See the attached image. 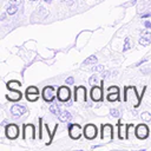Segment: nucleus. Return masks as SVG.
<instances>
[{
    "instance_id": "6",
    "label": "nucleus",
    "mask_w": 151,
    "mask_h": 151,
    "mask_svg": "<svg viewBox=\"0 0 151 151\" xmlns=\"http://www.w3.org/2000/svg\"><path fill=\"white\" fill-rule=\"evenodd\" d=\"M70 96H71V92H70V88L67 86H60L58 88L57 97L60 101H67L70 99Z\"/></svg>"
},
{
    "instance_id": "31",
    "label": "nucleus",
    "mask_w": 151,
    "mask_h": 151,
    "mask_svg": "<svg viewBox=\"0 0 151 151\" xmlns=\"http://www.w3.org/2000/svg\"><path fill=\"white\" fill-rule=\"evenodd\" d=\"M145 61H147V58H144V59H142V60H139L137 64H134L133 66H139V65H142L143 63H145Z\"/></svg>"
},
{
    "instance_id": "35",
    "label": "nucleus",
    "mask_w": 151,
    "mask_h": 151,
    "mask_svg": "<svg viewBox=\"0 0 151 151\" xmlns=\"http://www.w3.org/2000/svg\"><path fill=\"white\" fill-rule=\"evenodd\" d=\"M146 17H150V13H146V14H144V15H142V18H146Z\"/></svg>"
},
{
    "instance_id": "19",
    "label": "nucleus",
    "mask_w": 151,
    "mask_h": 151,
    "mask_svg": "<svg viewBox=\"0 0 151 151\" xmlns=\"http://www.w3.org/2000/svg\"><path fill=\"white\" fill-rule=\"evenodd\" d=\"M26 98L29 101H35L39 98V93H27L26 92Z\"/></svg>"
},
{
    "instance_id": "2",
    "label": "nucleus",
    "mask_w": 151,
    "mask_h": 151,
    "mask_svg": "<svg viewBox=\"0 0 151 151\" xmlns=\"http://www.w3.org/2000/svg\"><path fill=\"white\" fill-rule=\"evenodd\" d=\"M113 136V127L110 124H103L101 125V139L106 142H111Z\"/></svg>"
},
{
    "instance_id": "28",
    "label": "nucleus",
    "mask_w": 151,
    "mask_h": 151,
    "mask_svg": "<svg viewBox=\"0 0 151 151\" xmlns=\"http://www.w3.org/2000/svg\"><path fill=\"white\" fill-rule=\"evenodd\" d=\"M110 113H111L112 117H119V111H118L117 109H111Z\"/></svg>"
},
{
    "instance_id": "21",
    "label": "nucleus",
    "mask_w": 151,
    "mask_h": 151,
    "mask_svg": "<svg viewBox=\"0 0 151 151\" xmlns=\"http://www.w3.org/2000/svg\"><path fill=\"white\" fill-rule=\"evenodd\" d=\"M17 11H18V6H17V5H9V6L7 7V13H8L9 15L15 14Z\"/></svg>"
},
{
    "instance_id": "16",
    "label": "nucleus",
    "mask_w": 151,
    "mask_h": 151,
    "mask_svg": "<svg viewBox=\"0 0 151 151\" xmlns=\"http://www.w3.org/2000/svg\"><path fill=\"white\" fill-rule=\"evenodd\" d=\"M20 86H21V83L17 81V80H12V81L7 83V88H9V90H15V88H19Z\"/></svg>"
},
{
    "instance_id": "10",
    "label": "nucleus",
    "mask_w": 151,
    "mask_h": 151,
    "mask_svg": "<svg viewBox=\"0 0 151 151\" xmlns=\"http://www.w3.org/2000/svg\"><path fill=\"white\" fill-rule=\"evenodd\" d=\"M68 133H70V137L72 139H78L81 134V129L78 124H72L70 125V129H68Z\"/></svg>"
},
{
    "instance_id": "29",
    "label": "nucleus",
    "mask_w": 151,
    "mask_h": 151,
    "mask_svg": "<svg viewBox=\"0 0 151 151\" xmlns=\"http://www.w3.org/2000/svg\"><path fill=\"white\" fill-rule=\"evenodd\" d=\"M92 70H93V71H97V72H100V71H103V70H104V66H103V65H98V66L93 67Z\"/></svg>"
},
{
    "instance_id": "33",
    "label": "nucleus",
    "mask_w": 151,
    "mask_h": 151,
    "mask_svg": "<svg viewBox=\"0 0 151 151\" xmlns=\"http://www.w3.org/2000/svg\"><path fill=\"white\" fill-rule=\"evenodd\" d=\"M109 74H110V72H109V71H105V72H103V73H101V78H103V79H105Z\"/></svg>"
},
{
    "instance_id": "18",
    "label": "nucleus",
    "mask_w": 151,
    "mask_h": 151,
    "mask_svg": "<svg viewBox=\"0 0 151 151\" xmlns=\"http://www.w3.org/2000/svg\"><path fill=\"white\" fill-rule=\"evenodd\" d=\"M131 47H133V41H131V39H130V37H127V38H125V44H124V47H123V51L125 52V51H127V50H130Z\"/></svg>"
},
{
    "instance_id": "30",
    "label": "nucleus",
    "mask_w": 151,
    "mask_h": 151,
    "mask_svg": "<svg viewBox=\"0 0 151 151\" xmlns=\"http://www.w3.org/2000/svg\"><path fill=\"white\" fill-rule=\"evenodd\" d=\"M74 83V79H73V77H68L67 79H66V84L67 85H72Z\"/></svg>"
},
{
    "instance_id": "36",
    "label": "nucleus",
    "mask_w": 151,
    "mask_h": 151,
    "mask_svg": "<svg viewBox=\"0 0 151 151\" xmlns=\"http://www.w3.org/2000/svg\"><path fill=\"white\" fill-rule=\"evenodd\" d=\"M5 18H6V14H1V20H5Z\"/></svg>"
},
{
    "instance_id": "17",
    "label": "nucleus",
    "mask_w": 151,
    "mask_h": 151,
    "mask_svg": "<svg viewBox=\"0 0 151 151\" xmlns=\"http://www.w3.org/2000/svg\"><path fill=\"white\" fill-rule=\"evenodd\" d=\"M150 42H151V38H150V37H143V35H140V38H139V44H140L142 46H149Z\"/></svg>"
},
{
    "instance_id": "34",
    "label": "nucleus",
    "mask_w": 151,
    "mask_h": 151,
    "mask_svg": "<svg viewBox=\"0 0 151 151\" xmlns=\"http://www.w3.org/2000/svg\"><path fill=\"white\" fill-rule=\"evenodd\" d=\"M144 25H145V27H146V28H151V22H150V21H146Z\"/></svg>"
},
{
    "instance_id": "9",
    "label": "nucleus",
    "mask_w": 151,
    "mask_h": 151,
    "mask_svg": "<svg viewBox=\"0 0 151 151\" xmlns=\"http://www.w3.org/2000/svg\"><path fill=\"white\" fill-rule=\"evenodd\" d=\"M91 98L92 100L94 101H100L103 99V90H101V86H92L91 88Z\"/></svg>"
},
{
    "instance_id": "1",
    "label": "nucleus",
    "mask_w": 151,
    "mask_h": 151,
    "mask_svg": "<svg viewBox=\"0 0 151 151\" xmlns=\"http://www.w3.org/2000/svg\"><path fill=\"white\" fill-rule=\"evenodd\" d=\"M124 100L126 103H131L133 106H138L139 105V101H140V98L139 96L137 94L136 92V88L133 86H129V87H125V92H124Z\"/></svg>"
},
{
    "instance_id": "26",
    "label": "nucleus",
    "mask_w": 151,
    "mask_h": 151,
    "mask_svg": "<svg viewBox=\"0 0 151 151\" xmlns=\"http://www.w3.org/2000/svg\"><path fill=\"white\" fill-rule=\"evenodd\" d=\"M26 92L27 93H39V90L35 86H29L26 88Z\"/></svg>"
},
{
    "instance_id": "20",
    "label": "nucleus",
    "mask_w": 151,
    "mask_h": 151,
    "mask_svg": "<svg viewBox=\"0 0 151 151\" xmlns=\"http://www.w3.org/2000/svg\"><path fill=\"white\" fill-rule=\"evenodd\" d=\"M50 111H51V113H53V114H59L61 111H60V107H59V105H57V104H53V105H51V107H50Z\"/></svg>"
},
{
    "instance_id": "8",
    "label": "nucleus",
    "mask_w": 151,
    "mask_h": 151,
    "mask_svg": "<svg viewBox=\"0 0 151 151\" xmlns=\"http://www.w3.org/2000/svg\"><path fill=\"white\" fill-rule=\"evenodd\" d=\"M136 136L137 138L139 139H145L147 136H149V129L145 124H139L137 127H136Z\"/></svg>"
},
{
    "instance_id": "22",
    "label": "nucleus",
    "mask_w": 151,
    "mask_h": 151,
    "mask_svg": "<svg viewBox=\"0 0 151 151\" xmlns=\"http://www.w3.org/2000/svg\"><path fill=\"white\" fill-rule=\"evenodd\" d=\"M97 63V57L96 55H90L85 61H84V65H90V64H96Z\"/></svg>"
},
{
    "instance_id": "15",
    "label": "nucleus",
    "mask_w": 151,
    "mask_h": 151,
    "mask_svg": "<svg viewBox=\"0 0 151 151\" xmlns=\"http://www.w3.org/2000/svg\"><path fill=\"white\" fill-rule=\"evenodd\" d=\"M58 117H59V120H60V122L67 123V122H70V120H71L72 114H71L70 112H67V111H63V112H60V113L58 114Z\"/></svg>"
},
{
    "instance_id": "38",
    "label": "nucleus",
    "mask_w": 151,
    "mask_h": 151,
    "mask_svg": "<svg viewBox=\"0 0 151 151\" xmlns=\"http://www.w3.org/2000/svg\"><path fill=\"white\" fill-rule=\"evenodd\" d=\"M29 1H35V0H29Z\"/></svg>"
},
{
    "instance_id": "4",
    "label": "nucleus",
    "mask_w": 151,
    "mask_h": 151,
    "mask_svg": "<svg viewBox=\"0 0 151 151\" xmlns=\"http://www.w3.org/2000/svg\"><path fill=\"white\" fill-rule=\"evenodd\" d=\"M74 101L85 103L86 101V88L84 86H78L74 90Z\"/></svg>"
},
{
    "instance_id": "27",
    "label": "nucleus",
    "mask_w": 151,
    "mask_h": 151,
    "mask_svg": "<svg viewBox=\"0 0 151 151\" xmlns=\"http://www.w3.org/2000/svg\"><path fill=\"white\" fill-rule=\"evenodd\" d=\"M107 92H109V93H114V92H118V93H119V88H118L117 86H110V87L107 88Z\"/></svg>"
},
{
    "instance_id": "23",
    "label": "nucleus",
    "mask_w": 151,
    "mask_h": 151,
    "mask_svg": "<svg viewBox=\"0 0 151 151\" xmlns=\"http://www.w3.org/2000/svg\"><path fill=\"white\" fill-rule=\"evenodd\" d=\"M118 97H119V93H118V92L109 93V94H107V100H109V101H114V100H118Z\"/></svg>"
},
{
    "instance_id": "7",
    "label": "nucleus",
    "mask_w": 151,
    "mask_h": 151,
    "mask_svg": "<svg viewBox=\"0 0 151 151\" xmlns=\"http://www.w3.org/2000/svg\"><path fill=\"white\" fill-rule=\"evenodd\" d=\"M84 136L87 139H93L97 136V127L93 124H87L84 127Z\"/></svg>"
},
{
    "instance_id": "37",
    "label": "nucleus",
    "mask_w": 151,
    "mask_h": 151,
    "mask_svg": "<svg viewBox=\"0 0 151 151\" xmlns=\"http://www.w3.org/2000/svg\"><path fill=\"white\" fill-rule=\"evenodd\" d=\"M44 1H45V2H47V4H50V2L52 1V0H44Z\"/></svg>"
},
{
    "instance_id": "12",
    "label": "nucleus",
    "mask_w": 151,
    "mask_h": 151,
    "mask_svg": "<svg viewBox=\"0 0 151 151\" xmlns=\"http://www.w3.org/2000/svg\"><path fill=\"white\" fill-rule=\"evenodd\" d=\"M26 112V107L25 106H21V105H13L11 107V113L14 116V117H19L21 114H24Z\"/></svg>"
},
{
    "instance_id": "24",
    "label": "nucleus",
    "mask_w": 151,
    "mask_h": 151,
    "mask_svg": "<svg viewBox=\"0 0 151 151\" xmlns=\"http://www.w3.org/2000/svg\"><path fill=\"white\" fill-rule=\"evenodd\" d=\"M88 83H90V85H91V86H94V85H98V84H99V80H98V77H97V76H92V77L90 78V80H88Z\"/></svg>"
},
{
    "instance_id": "11",
    "label": "nucleus",
    "mask_w": 151,
    "mask_h": 151,
    "mask_svg": "<svg viewBox=\"0 0 151 151\" xmlns=\"http://www.w3.org/2000/svg\"><path fill=\"white\" fill-rule=\"evenodd\" d=\"M35 133H34V126L32 124L25 125L24 126V139H34Z\"/></svg>"
},
{
    "instance_id": "3",
    "label": "nucleus",
    "mask_w": 151,
    "mask_h": 151,
    "mask_svg": "<svg viewBox=\"0 0 151 151\" xmlns=\"http://www.w3.org/2000/svg\"><path fill=\"white\" fill-rule=\"evenodd\" d=\"M42 98L45 101L51 103L55 98V88L53 86H46L42 90Z\"/></svg>"
},
{
    "instance_id": "5",
    "label": "nucleus",
    "mask_w": 151,
    "mask_h": 151,
    "mask_svg": "<svg viewBox=\"0 0 151 151\" xmlns=\"http://www.w3.org/2000/svg\"><path fill=\"white\" fill-rule=\"evenodd\" d=\"M5 132H6V137H7V138H9V139H15V138L19 136V127H18V125H15V124H8V125L6 126Z\"/></svg>"
},
{
    "instance_id": "13",
    "label": "nucleus",
    "mask_w": 151,
    "mask_h": 151,
    "mask_svg": "<svg viewBox=\"0 0 151 151\" xmlns=\"http://www.w3.org/2000/svg\"><path fill=\"white\" fill-rule=\"evenodd\" d=\"M127 133V125L122 124V122L118 123V136L120 139H125Z\"/></svg>"
},
{
    "instance_id": "25",
    "label": "nucleus",
    "mask_w": 151,
    "mask_h": 151,
    "mask_svg": "<svg viewBox=\"0 0 151 151\" xmlns=\"http://www.w3.org/2000/svg\"><path fill=\"white\" fill-rule=\"evenodd\" d=\"M140 117H142V119H143L144 122H149V120H151V114H150L149 112H143V113L140 114Z\"/></svg>"
},
{
    "instance_id": "14",
    "label": "nucleus",
    "mask_w": 151,
    "mask_h": 151,
    "mask_svg": "<svg viewBox=\"0 0 151 151\" xmlns=\"http://www.w3.org/2000/svg\"><path fill=\"white\" fill-rule=\"evenodd\" d=\"M7 99L8 100H12V101H18V100H20L21 99V93H20V91H17V90H12L7 96Z\"/></svg>"
},
{
    "instance_id": "32",
    "label": "nucleus",
    "mask_w": 151,
    "mask_h": 151,
    "mask_svg": "<svg viewBox=\"0 0 151 151\" xmlns=\"http://www.w3.org/2000/svg\"><path fill=\"white\" fill-rule=\"evenodd\" d=\"M20 1H21V0H9V4H11V5H17V6H18V5L20 4Z\"/></svg>"
}]
</instances>
